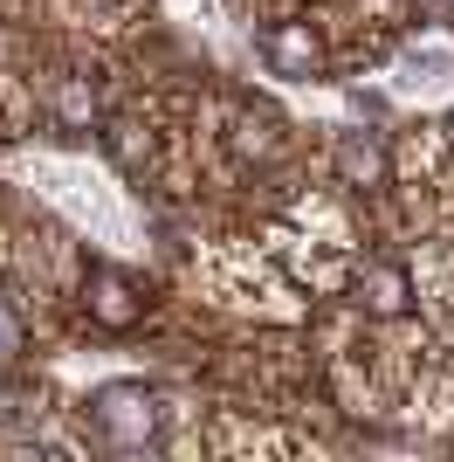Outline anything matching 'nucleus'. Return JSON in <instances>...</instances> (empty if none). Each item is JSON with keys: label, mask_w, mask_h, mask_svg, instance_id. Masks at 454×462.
Wrapping results in <instances>:
<instances>
[{"label": "nucleus", "mask_w": 454, "mask_h": 462, "mask_svg": "<svg viewBox=\"0 0 454 462\" xmlns=\"http://www.w3.org/2000/svg\"><path fill=\"white\" fill-rule=\"evenodd\" d=\"M262 56H268V69L276 77H289V83H310L323 69V42H317V28L310 21H276L262 35Z\"/></svg>", "instance_id": "obj_2"}, {"label": "nucleus", "mask_w": 454, "mask_h": 462, "mask_svg": "<svg viewBox=\"0 0 454 462\" xmlns=\"http://www.w3.org/2000/svg\"><path fill=\"white\" fill-rule=\"evenodd\" d=\"M96 421H104V435H111L117 448H138V442H151V428H159V401H151L145 386H104V393H96Z\"/></svg>", "instance_id": "obj_1"}, {"label": "nucleus", "mask_w": 454, "mask_h": 462, "mask_svg": "<svg viewBox=\"0 0 454 462\" xmlns=\"http://www.w3.org/2000/svg\"><path fill=\"white\" fill-rule=\"evenodd\" d=\"M338 173H344V187H386V145L378 138H365V132H351L338 145Z\"/></svg>", "instance_id": "obj_4"}, {"label": "nucleus", "mask_w": 454, "mask_h": 462, "mask_svg": "<svg viewBox=\"0 0 454 462\" xmlns=\"http://www.w3.org/2000/svg\"><path fill=\"white\" fill-rule=\"evenodd\" d=\"M359 290H365V304L386 310V318H393V310H406V270H393V263H372Z\"/></svg>", "instance_id": "obj_5"}, {"label": "nucleus", "mask_w": 454, "mask_h": 462, "mask_svg": "<svg viewBox=\"0 0 454 462\" xmlns=\"http://www.w3.org/2000/svg\"><path fill=\"white\" fill-rule=\"evenodd\" d=\"M14 352H21V325H14V318H7V310H0V366H7Z\"/></svg>", "instance_id": "obj_6"}, {"label": "nucleus", "mask_w": 454, "mask_h": 462, "mask_svg": "<svg viewBox=\"0 0 454 462\" xmlns=\"http://www.w3.org/2000/svg\"><path fill=\"white\" fill-rule=\"evenodd\" d=\"M90 318L104 331H132L138 318H145V297L132 290V276L117 270H90Z\"/></svg>", "instance_id": "obj_3"}]
</instances>
